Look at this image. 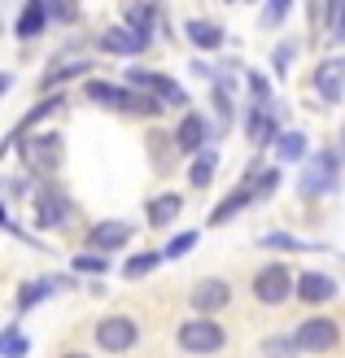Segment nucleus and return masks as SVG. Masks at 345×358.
Here are the masks:
<instances>
[{
  "label": "nucleus",
  "instance_id": "f257e3e1",
  "mask_svg": "<svg viewBox=\"0 0 345 358\" xmlns=\"http://www.w3.org/2000/svg\"><path fill=\"white\" fill-rule=\"evenodd\" d=\"M337 341H341V324H337V319H328V315L302 319V328L293 332L297 354H328V350H337Z\"/></svg>",
  "mask_w": 345,
  "mask_h": 358
},
{
  "label": "nucleus",
  "instance_id": "f03ea898",
  "mask_svg": "<svg viewBox=\"0 0 345 358\" xmlns=\"http://www.w3.org/2000/svg\"><path fill=\"white\" fill-rule=\"evenodd\" d=\"M227 345V332L214 324V319H188L179 324V350L188 354H219Z\"/></svg>",
  "mask_w": 345,
  "mask_h": 358
},
{
  "label": "nucleus",
  "instance_id": "7ed1b4c3",
  "mask_svg": "<svg viewBox=\"0 0 345 358\" xmlns=\"http://www.w3.org/2000/svg\"><path fill=\"white\" fill-rule=\"evenodd\" d=\"M136 341H140V328H136L132 315H105L97 324V345L105 354H127Z\"/></svg>",
  "mask_w": 345,
  "mask_h": 358
},
{
  "label": "nucleus",
  "instance_id": "20e7f679",
  "mask_svg": "<svg viewBox=\"0 0 345 358\" xmlns=\"http://www.w3.org/2000/svg\"><path fill=\"white\" fill-rule=\"evenodd\" d=\"M337 188V153L323 149L306 157V171H302V196H319V192H332Z\"/></svg>",
  "mask_w": 345,
  "mask_h": 358
},
{
  "label": "nucleus",
  "instance_id": "39448f33",
  "mask_svg": "<svg viewBox=\"0 0 345 358\" xmlns=\"http://www.w3.org/2000/svg\"><path fill=\"white\" fill-rule=\"evenodd\" d=\"M22 162L35 171V175H52L57 171V162H62V136H31V140H22Z\"/></svg>",
  "mask_w": 345,
  "mask_h": 358
},
{
  "label": "nucleus",
  "instance_id": "423d86ee",
  "mask_svg": "<svg viewBox=\"0 0 345 358\" xmlns=\"http://www.w3.org/2000/svg\"><path fill=\"white\" fill-rule=\"evenodd\" d=\"M288 293H293V275H288V266L271 262V266H262V271L253 275V297H258L262 306H280Z\"/></svg>",
  "mask_w": 345,
  "mask_h": 358
},
{
  "label": "nucleus",
  "instance_id": "0eeeda50",
  "mask_svg": "<svg viewBox=\"0 0 345 358\" xmlns=\"http://www.w3.org/2000/svg\"><path fill=\"white\" fill-rule=\"evenodd\" d=\"M127 83L132 87H140L144 96H153L157 105H184V92H179V83H171L167 75H153V70H140V66H132L127 70Z\"/></svg>",
  "mask_w": 345,
  "mask_h": 358
},
{
  "label": "nucleus",
  "instance_id": "6e6552de",
  "mask_svg": "<svg viewBox=\"0 0 345 358\" xmlns=\"http://www.w3.org/2000/svg\"><path fill=\"white\" fill-rule=\"evenodd\" d=\"M70 219H75L70 196H62L57 188H40V192H35V223H40V227H66Z\"/></svg>",
  "mask_w": 345,
  "mask_h": 358
},
{
  "label": "nucleus",
  "instance_id": "1a4fd4ad",
  "mask_svg": "<svg viewBox=\"0 0 345 358\" xmlns=\"http://www.w3.org/2000/svg\"><path fill=\"white\" fill-rule=\"evenodd\" d=\"M132 236H136V227H132V223H122V219H105V223H97L92 231H87V245H92V254H114V249L132 245Z\"/></svg>",
  "mask_w": 345,
  "mask_h": 358
},
{
  "label": "nucleus",
  "instance_id": "9d476101",
  "mask_svg": "<svg viewBox=\"0 0 345 358\" xmlns=\"http://www.w3.org/2000/svg\"><path fill=\"white\" fill-rule=\"evenodd\" d=\"M227 301H232V284H227V280H202V284L192 289V310H197V319L219 315Z\"/></svg>",
  "mask_w": 345,
  "mask_h": 358
},
{
  "label": "nucleus",
  "instance_id": "9b49d317",
  "mask_svg": "<svg viewBox=\"0 0 345 358\" xmlns=\"http://www.w3.org/2000/svg\"><path fill=\"white\" fill-rule=\"evenodd\" d=\"M210 136H214L210 118L192 110V114H184V122H179V131H175V149H184V153H202V149H210Z\"/></svg>",
  "mask_w": 345,
  "mask_h": 358
},
{
  "label": "nucleus",
  "instance_id": "f8f14e48",
  "mask_svg": "<svg viewBox=\"0 0 345 358\" xmlns=\"http://www.w3.org/2000/svg\"><path fill=\"white\" fill-rule=\"evenodd\" d=\"M293 289H297V297L306 301V306H323V301L337 297V280L323 275V271H306V275L293 280Z\"/></svg>",
  "mask_w": 345,
  "mask_h": 358
},
{
  "label": "nucleus",
  "instance_id": "ddd939ff",
  "mask_svg": "<svg viewBox=\"0 0 345 358\" xmlns=\"http://www.w3.org/2000/svg\"><path fill=\"white\" fill-rule=\"evenodd\" d=\"M101 48L105 52H118V57H140V52L149 48V35L127 31V27H110V31L101 35Z\"/></svg>",
  "mask_w": 345,
  "mask_h": 358
},
{
  "label": "nucleus",
  "instance_id": "4468645a",
  "mask_svg": "<svg viewBox=\"0 0 345 358\" xmlns=\"http://www.w3.org/2000/svg\"><path fill=\"white\" fill-rule=\"evenodd\" d=\"M315 92L328 101V105L341 101V92H345V57H332V62H323L315 70Z\"/></svg>",
  "mask_w": 345,
  "mask_h": 358
},
{
  "label": "nucleus",
  "instance_id": "2eb2a0df",
  "mask_svg": "<svg viewBox=\"0 0 345 358\" xmlns=\"http://www.w3.org/2000/svg\"><path fill=\"white\" fill-rule=\"evenodd\" d=\"M87 96H92L97 105H110V110H127V87H118V83H105V79H87V87H83Z\"/></svg>",
  "mask_w": 345,
  "mask_h": 358
},
{
  "label": "nucleus",
  "instance_id": "dca6fc26",
  "mask_svg": "<svg viewBox=\"0 0 345 358\" xmlns=\"http://www.w3.org/2000/svg\"><path fill=\"white\" fill-rule=\"evenodd\" d=\"M249 140H253V145H271V140H280L276 114H271V110H258V105H253V114H249Z\"/></svg>",
  "mask_w": 345,
  "mask_h": 358
},
{
  "label": "nucleus",
  "instance_id": "f3484780",
  "mask_svg": "<svg viewBox=\"0 0 345 358\" xmlns=\"http://www.w3.org/2000/svg\"><path fill=\"white\" fill-rule=\"evenodd\" d=\"M184 31H188V40H192L197 48H206V52L223 44V27H219V22H206V17H192Z\"/></svg>",
  "mask_w": 345,
  "mask_h": 358
},
{
  "label": "nucleus",
  "instance_id": "a211bd4d",
  "mask_svg": "<svg viewBox=\"0 0 345 358\" xmlns=\"http://www.w3.org/2000/svg\"><path fill=\"white\" fill-rule=\"evenodd\" d=\"M179 206H184V201H179V192L153 196V201H149V223H153V227H167L171 219H179Z\"/></svg>",
  "mask_w": 345,
  "mask_h": 358
},
{
  "label": "nucleus",
  "instance_id": "6ab92c4d",
  "mask_svg": "<svg viewBox=\"0 0 345 358\" xmlns=\"http://www.w3.org/2000/svg\"><path fill=\"white\" fill-rule=\"evenodd\" d=\"M44 5H40V0H31V5L22 9V17H17V40H35V35H40L44 31Z\"/></svg>",
  "mask_w": 345,
  "mask_h": 358
},
{
  "label": "nucleus",
  "instance_id": "aec40b11",
  "mask_svg": "<svg viewBox=\"0 0 345 358\" xmlns=\"http://www.w3.org/2000/svg\"><path fill=\"white\" fill-rule=\"evenodd\" d=\"M214 166H219V153L202 149V153H197V162H192V171H188V184L192 188H206L210 179H214Z\"/></svg>",
  "mask_w": 345,
  "mask_h": 358
},
{
  "label": "nucleus",
  "instance_id": "412c9836",
  "mask_svg": "<svg viewBox=\"0 0 345 358\" xmlns=\"http://www.w3.org/2000/svg\"><path fill=\"white\" fill-rule=\"evenodd\" d=\"M62 284H66V280H57V275H48V280H35V284H27V289L17 293V306H22V310H31L35 301H40V297H48V293H57Z\"/></svg>",
  "mask_w": 345,
  "mask_h": 358
},
{
  "label": "nucleus",
  "instance_id": "4be33fe9",
  "mask_svg": "<svg viewBox=\"0 0 345 358\" xmlns=\"http://www.w3.org/2000/svg\"><path fill=\"white\" fill-rule=\"evenodd\" d=\"M276 153H280V162H302L306 157V136L302 131H280Z\"/></svg>",
  "mask_w": 345,
  "mask_h": 358
},
{
  "label": "nucleus",
  "instance_id": "5701e85b",
  "mask_svg": "<svg viewBox=\"0 0 345 358\" xmlns=\"http://www.w3.org/2000/svg\"><path fill=\"white\" fill-rule=\"evenodd\" d=\"M122 17H127V31H140V35H149V27L157 22V9H153V5H132V9H127Z\"/></svg>",
  "mask_w": 345,
  "mask_h": 358
},
{
  "label": "nucleus",
  "instance_id": "b1692460",
  "mask_svg": "<svg viewBox=\"0 0 345 358\" xmlns=\"http://www.w3.org/2000/svg\"><path fill=\"white\" fill-rule=\"evenodd\" d=\"M249 201H253V192H249V188H241V192H232V196H223V206H219V210L210 214V223H227L232 214H236V210H245Z\"/></svg>",
  "mask_w": 345,
  "mask_h": 358
},
{
  "label": "nucleus",
  "instance_id": "393cba45",
  "mask_svg": "<svg viewBox=\"0 0 345 358\" xmlns=\"http://www.w3.org/2000/svg\"><path fill=\"white\" fill-rule=\"evenodd\" d=\"M62 105H66V96H48V101H40V105H35V110H31V114H27L22 122H17V131L27 136V131L35 127V122H40V118H48L52 110H62Z\"/></svg>",
  "mask_w": 345,
  "mask_h": 358
},
{
  "label": "nucleus",
  "instance_id": "a878e982",
  "mask_svg": "<svg viewBox=\"0 0 345 358\" xmlns=\"http://www.w3.org/2000/svg\"><path fill=\"white\" fill-rule=\"evenodd\" d=\"M157 262H162V254H136V258H127L122 271H127V280H140V275H149Z\"/></svg>",
  "mask_w": 345,
  "mask_h": 358
},
{
  "label": "nucleus",
  "instance_id": "bb28decb",
  "mask_svg": "<svg viewBox=\"0 0 345 358\" xmlns=\"http://www.w3.org/2000/svg\"><path fill=\"white\" fill-rule=\"evenodd\" d=\"M267 249H323V245H306V241H293L288 231H271V236H262Z\"/></svg>",
  "mask_w": 345,
  "mask_h": 358
},
{
  "label": "nucleus",
  "instance_id": "cd10ccee",
  "mask_svg": "<svg viewBox=\"0 0 345 358\" xmlns=\"http://www.w3.org/2000/svg\"><path fill=\"white\" fill-rule=\"evenodd\" d=\"M27 350H31V341H27V336L5 332V345H0V354H5V358H27Z\"/></svg>",
  "mask_w": 345,
  "mask_h": 358
},
{
  "label": "nucleus",
  "instance_id": "c85d7f7f",
  "mask_svg": "<svg viewBox=\"0 0 345 358\" xmlns=\"http://www.w3.org/2000/svg\"><path fill=\"white\" fill-rule=\"evenodd\" d=\"M192 245H197V231H184V236H175L167 249H162V258H184Z\"/></svg>",
  "mask_w": 345,
  "mask_h": 358
},
{
  "label": "nucleus",
  "instance_id": "c756f323",
  "mask_svg": "<svg viewBox=\"0 0 345 358\" xmlns=\"http://www.w3.org/2000/svg\"><path fill=\"white\" fill-rule=\"evenodd\" d=\"M75 271H83V275L97 271V275H101V271H105V254H79V258H75Z\"/></svg>",
  "mask_w": 345,
  "mask_h": 358
},
{
  "label": "nucleus",
  "instance_id": "7c9ffc66",
  "mask_svg": "<svg viewBox=\"0 0 345 358\" xmlns=\"http://www.w3.org/2000/svg\"><path fill=\"white\" fill-rule=\"evenodd\" d=\"M262 350H267V358H293V354H297V345H293V341H284V336H271Z\"/></svg>",
  "mask_w": 345,
  "mask_h": 358
},
{
  "label": "nucleus",
  "instance_id": "2f4dec72",
  "mask_svg": "<svg viewBox=\"0 0 345 358\" xmlns=\"http://www.w3.org/2000/svg\"><path fill=\"white\" fill-rule=\"evenodd\" d=\"M83 70H87V62H70V66H57V70H52V75H48L44 83H57V79H75V75H83Z\"/></svg>",
  "mask_w": 345,
  "mask_h": 358
},
{
  "label": "nucleus",
  "instance_id": "473e14b6",
  "mask_svg": "<svg viewBox=\"0 0 345 358\" xmlns=\"http://www.w3.org/2000/svg\"><path fill=\"white\" fill-rule=\"evenodd\" d=\"M328 13H332V35H328V40H337V44H345V5H332Z\"/></svg>",
  "mask_w": 345,
  "mask_h": 358
},
{
  "label": "nucleus",
  "instance_id": "72a5a7b5",
  "mask_svg": "<svg viewBox=\"0 0 345 358\" xmlns=\"http://www.w3.org/2000/svg\"><path fill=\"white\" fill-rule=\"evenodd\" d=\"M44 13H48V17H57V22H75V17H79L75 5H44Z\"/></svg>",
  "mask_w": 345,
  "mask_h": 358
},
{
  "label": "nucleus",
  "instance_id": "f704fd0d",
  "mask_svg": "<svg viewBox=\"0 0 345 358\" xmlns=\"http://www.w3.org/2000/svg\"><path fill=\"white\" fill-rule=\"evenodd\" d=\"M284 13H288V5H267V9H262V22H280Z\"/></svg>",
  "mask_w": 345,
  "mask_h": 358
},
{
  "label": "nucleus",
  "instance_id": "c9c22d12",
  "mask_svg": "<svg viewBox=\"0 0 345 358\" xmlns=\"http://www.w3.org/2000/svg\"><path fill=\"white\" fill-rule=\"evenodd\" d=\"M9 83H13L9 75H0V96H5V92H9Z\"/></svg>",
  "mask_w": 345,
  "mask_h": 358
},
{
  "label": "nucleus",
  "instance_id": "e433bc0d",
  "mask_svg": "<svg viewBox=\"0 0 345 358\" xmlns=\"http://www.w3.org/2000/svg\"><path fill=\"white\" fill-rule=\"evenodd\" d=\"M341 157H345V131H341V149H337V162H341Z\"/></svg>",
  "mask_w": 345,
  "mask_h": 358
},
{
  "label": "nucleus",
  "instance_id": "4c0bfd02",
  "mask_svg": "<svg viewBox=\"0 0 345 358\" xmlns=\"http://www.w3.org/2000/svg\"><path fill=\"white\" fill-rule=\"evenodd\" d=\"M62 358H87V354H79V350H70V354H62Z\"/></svg>",
  "mask_w": 345,
  "mask_h": 358
},
{
  "label": "nucleus",
  "instance_id": "58836bf2",
  "mask_svg": "<svg viewBox=\"0 0 345 358\" xmlns=\"http://www.w3.org/2000/svg\"><path fill=\"white\" fill-rule=\"evenodd\" d=\"M0 223H9V219H5V206H0Z\"/></svg>",
  "mask_w": 345,
  "mask_h": 358
}]
</instances>
